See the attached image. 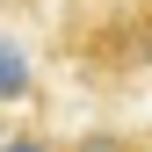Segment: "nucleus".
Wrapping results in <instances>:
<instances>
[{"label":"nucleus","instance_id":"nucleus-1","mask_svg":"<svg viewBox=\"0 0 152 152\" xmlns=\"http://www.w3.org/2000/svg\"><path fill=\"white\" fill-rule=\"evenodd\" d=\"M80 152H145L138 138H94V145H80Z\"/></svg>","mask_w":152,"mask_h":152},{"label":"nucleus","instance_id":"nucleus-2","mask_svg":"<svg viewBox=\"0 0 152 152\" xmlns=\"http://www.w3.org/2000/svg\"><path fill=\"white\" fill-rule=\"evenodd\" d=\"M0 152H58V145H44V138H7Z\"/></svg>","mask_w":152,"mask_h":152}]
</instances>
